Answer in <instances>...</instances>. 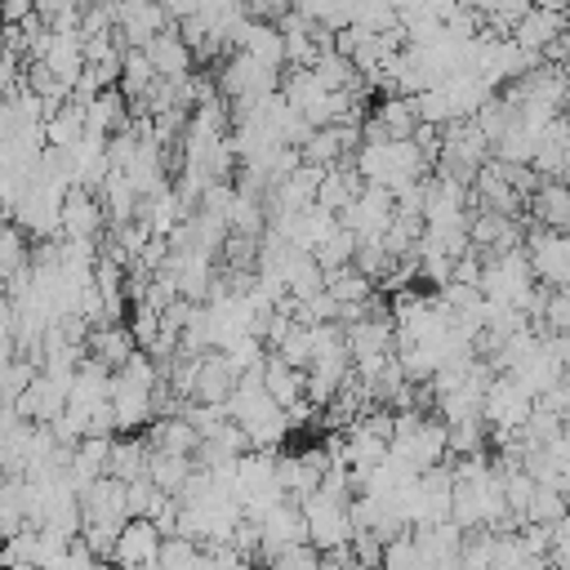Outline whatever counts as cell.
Masks as SVG:
<instances>
[{
  "label": "cell",
  "instance_id": "6da1fadb",
  "mask_svg": "<svg viewBox=\"0 0 570 570\" xmlns=\"http://www.w3.org/2000/svg\"><path fill=\"white\" fill-rule=\"evenodd\" d=\"M303 517H307V534H312V548L321 552V557H334V552H347L352 548V534H356V525H352V499H338V494H325V490H316V494H307L303 503Z\"/></svg>",
  "mask_w": 570,
  "mask_h": 570
},
{
  "label": "cell",
  "instance_id": "7a4b0ae2",
  "mask_svg": "<svg viewBox=\"0 0 570 570\" xmlns=\"http://www.w3.org/2000/svg\"><path fill=\"white\" fill-rule=\"evenodd\" d=\"M525 254H530V267L543 285L561 289L570 281V232H548V227H530L525 236Z\"/></svg>",
  "mask_w": 570,
  "mask_h": 570
},
{
  "label": "cell",
  "instance_id": "3957f363",
  "mask_svg": "<svg viewBox=\"0 0 570 570\" xmlns=\"http://www.w3.org/2000/svg\"><path fill=\"white\" fill-rule=\"evenodd\" d=\"M160 552H165V534L151 521H129L116 539L111 566L116 570H160Z\"/></svg>",
  "mask_w": 570,
  "mask_h": 570
},
{
  "label": "cell",
  "instance_id": "277c9868",
  "mask_svg": "<svg viewBox=\"0 0 570 570\" xmlns=\"http://www.w3.org/2000/svg\"><path fill=\"white\" fill-rule=\"evenodd\" d=\"M102 200L89 187H71L62 205V240H98L102 236Z\"/></svg>",
  "mask_w": 570,
  "mask_h": 570
},
{
  "label": "cell",
  "instance_id": "5b68a950",
  "mask_svg": "<svg viewBox=\"0 0 570 570\" xmlns=\"http://www.w3.org/2000/svg\"><path fill=\"white\" fill-rule=\"evenodd\" d=\"M147 53H151V62H156V76H160V80L183 85V80L191 76L196 53H191V45L183 40V31H178V27H169L165 36H156V40L147 45Z\"/></svg>",
  "mask_w": 570,
  "mask_h": 570
},
{
  "label": "cell",
  "instance_id": "8992f818",
  "mask_svg": "<svg viewBox=\"0 0 570 570\" xmlns=\"http://www.w3.org/2000/svg\"><path fill=\"white\" fill-rule=\"evenodd\" d=\"M263 387H267V396H272L285 414H294V410H303V405H307V374H303V370H294V365H285L281 356H267Z\"/></svg>",
  "mask_w": 570,
  "mask_h": 570
},
{
  "label": "cell",
  "instance_id": "52a82bcc",
  "mask_svg": "<svg viewBox=\"0 0 570 570\" xmlns=\"http://www.w3.org/2000/svg\"><path fill=\"white\" fill-rule=\"evenodd\" d=\"M89 361H98V365H107L111 374L138 352V343H134V334H129V325H102V330H94L89 334Z\"/></svg>",
  "mask_w": 570,
  "mask_h": 570
},
{
  "label": "cell",
  "instance_id": "ba28073f",
  "mask_svg": "<svg viewBox=\"0 0 570 570\" xmlns=\"http://www.w3.org/2000/svg\"><path fill=\"white\" fill-rule=\"evenodd\" d=\"M370 285H374V281H370V276H361L356 267H343V272H330V276H325V294H330V298H338L343 307L370 303V298H374V294H370Z\"/></svg>",
  "mask_w": 570,
  "mask_h": 570
}]
</instances>
